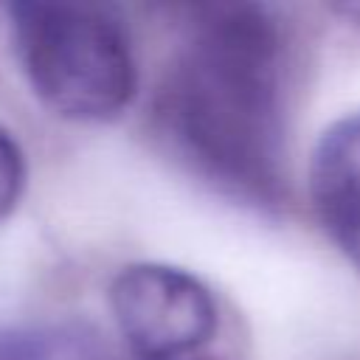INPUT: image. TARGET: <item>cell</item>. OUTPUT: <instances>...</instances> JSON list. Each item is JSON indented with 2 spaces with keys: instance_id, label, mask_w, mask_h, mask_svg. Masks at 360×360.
<instances>
[{
  "instance_id": "1",
  "label": "cell",
  "mask_w": 360,
  "mask_h": 360,
  "mask_svg": "<svg viewBox=\"0 0 360 360\" xmlns=\"http://www.w3.org/2000/svg\"><path fill=\"white\" fill-rule=\"evenodd\" d=\"M180 160L217 188L276 205L281 194V34L250 3L197 8L155 96Z\"/></svg>"
},
{
  "instance_id": "2",
  "label": "cell",
  "mask_w": 360,
  "mask_h": 360,
  "mask_svg": "<svg viewBox=\"0 0 360 360\" xmlns=\"http://www.w3.org/2000/svg\"><path fill=\"white\" fill-rule=\"evenodd\" d=\"M11 34L34 93L70 121H112L135 96V56L124 22L87 6L17 3Z\"/></svg>"
},
{
  "instance_id": "3",
  "label": "cell",
  "mask_w": 360,
  "mask_h": 360,
  "mask_svg": "<svg viewBox=\"0 0 360 360\" xmlns=\"http://www.w3.org/2000/svg\"><path fill=\"white\" fill-rule=\"evenodd\" d=\"M110 307L129 346L146 360H177L211 340L217 304L183 267L138 262L110 284Z\"/></svg>"
},
{
  "instance_id": "4",
  "label": "cell",
  "mask_w": 360,
  "mask_h": 360,
  "mask_svg": "<svg viewBox=\"0 0 360 360\" xmlns=\"http://www.w3.org/2000/svg\"><path fill=\"white\" fill-rule=\"evenodd\" d=\"M309 188L323 228L360 273V112L335 121L321 135Z\"/></svg>"
},
{
  "instance_id": "5",
  "label": "cell",
  "mask_w": 360,
  "mask_h": 360,
  "mask_svg": "<svg viewBox=\"0 0 360 360\" xmlns=\"http://www.w3.org/2000/svg\"><path fill=\"white\" fill-rule=\"evenodd\" d=\"M0 360H107L96 329L59 321L0 332Z\"/></svg>"
},
{
  "instance_id": "6",
  "label": "cell",
  "mask_w": 360,
  "mask_h": 360,
  "mask_svg": "<svg viewBox=\"0 0 360 360\" xmlns=\"http://www.w3.org/2000/svg\"><path fill=\"white\" fill-rule=\"evenodd\" d=\"M25 186V160L14 138L0 127V219L17 205Z\"/></svg>"
}]
</instances>
